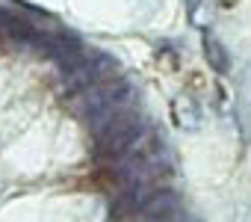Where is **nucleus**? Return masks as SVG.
<instances>
[{"mask_svg": "<svg viewBox=\"0 0 251 222\" xmlns=\"http://www.w3.org/2000/svg\"><path fill=\"white\" fill-rule=\"evenodd\" d=\"M172 166V157L166 151V145L160 142V137L154 131H142L139 139L124 151L118 160H112L115 175L124 184H151L163 169Z\"/></svg>", "mask_w": 251, "mask_h": 222, "instance_id": "nucleus-2", "label": "nucleus"}, {"mask_svg": "<svg viewBox=\"0 0 251 222\" xmlns=\"http://www.w3.org/2000/svg\"><path fill=\"white\" fill-rule=\"evenodd\" d=\"M139 210H142V216H148V219H154V222H166L169 216L180 213V198H177V193H172V190H154V193L148 195V201H145Z\"/></svg>", "mask_w": 251, "mask_h": 222, "instance_id": "nucleus-4", "label": "nucleus"}, {"mask_svg": "<svg viewBox=\"0 0 251 222\" xmlns=\"http://www.w3.org/2000/svg\"><path fill=\"white\" fill-rule=\"evenodd\" d=\"M233 222H251V210H248L245 204H239L236 213H233Z\"/></svg>", "mask_w": 251, "mask_h": 222, "instance_id": "nucleus-8", "label": "nucleus"}, {"mask_svg": "<svg viewBox=\"0 0 251 222\" xmlns=\"http://www.w3.org/2000/svg\"><path fill=\"white\" fill-rule=\"evenodd\" d=\"M166 222H195V219H189V216H183V213H175V216H169Z\"/></svg>", "mask_w": 251, "mask_h": 222, "instance_id": "nucleus-9", "label": "nucleus"}, {"mask_svg": "<svg viewBox=\"0 0 251 222\" xmlns=\"http://www.w3.org/2000/svg\"><path fill=\"white\" fill-rule=\"evenodd\" d=\"M142 131H145L142 116H139V110H133V113H127V116L109 122L103 131L95 134V154H98L100 160H118L124 151H127V148L139 139Z\"/></svg>", "mask_w": 251, "mask_h": 222, "instance_id": "nucleus-3", "label": "nucleus"}, {"mask_svg": "<svg viewBox=\"0 0 251 222\" xmlns=\"http://www.w3.org/2000/svg\"><path fill=\"white\" fill-rule=\"evenodd\" d=\"M0 36L15 39V42H27V39H33V27H30L21 15L0 9Z\"/></svg>", "mask_w": 251, "mask_h": 222, "instance_id": "nucleus-6", "label": "nucleus"}, {"mask_svg": "<svg viewBox=\"0 0 251 222\" xmlns=\"http://www.w3.org/2000/svg\"><path fill=\"white\" fill-rule=\"evenodd\" d=\"M175 119L183 131H198L201 128V107L192 95H180L175 101Z\"/></svg>", "mask_w": 251, "mask_h": 222, "instance_id": "nucleus-5", "label": "nucleus"}, {"mask_svg": "<svg viewBox=\"0 0 251 222\" xmlns=\"http://www.w3.org/2000/svg\"><path fill=\"white\" fill-rule=\"evenodd\" d=\"M136 101H139V89H136V80L124 77V74H115L109 80H100L95 86H86L83 95L77 98V110L86 116L89 128L98 134L103 131L109 122L121 119L136 110Z\"/></svg>", "mask_w": 251, "mask_h": 222, "instance_id": "nucleus-1", "label": "nucleus"}, {"mask_svg": "<svg viewBox=\"0 0 251 222\" xmlns=\"http://www.w3.org/2000/svg\"><path fill=\"white\" fill-rule=\"evenodd\" d=\"M204 56H207V65H210L216 74H227V71H230V54H227V48L222 45V39L207 36V39H204Z\"/></svg>", "mask_w": 251, "mask_h": 222, "instance_id": "nucleus-7", "label": "nucleus"}]
</instances>
